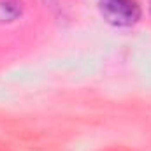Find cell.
I'll use <instances>...</instances> for the list:
<instances>
[{
    "instance_id": "obj_1",
    "label": "cell",
    "mask_w": 151,
    "mask_h": 151,
    "mask_svg": "<svg viewBox=\"0 0 151 151\" xmlns=\"http://www.w3.org/2000/svg\"><path fill=\"white\" fill-rule=\"evenodd\" d=\"M100 12L114 27H132L141 18L137 0H100Z\"/></svg>"
},
{
    "instance_id": "obj_2",
    "label": "cell",
    "mask_w": 151,
    "mask_h": 151,
    "mask_svg": "<svg viewBox=\"0 0 151 151\" xmlns=\"http://www.w3.org/2000/svg\"><path fill=\"white\" fill-rule=\"evenodd\" d=\"M23 12V5L18 0H2L0 2V23H11L18 19Z\"/></svg>"
},
{
    "instance_id": "obj_3",
    "label": "cell",
    "mask_w": 151,
    "mask_h": 151,
    "mask_svg": "<svg viewBox=\"0 0 151 151\" xmlns=\"http://www.w3.org/2000/svg\"><path fill=\"white\" fill-rule=\"evenodd\" d=\"M150 11H151V2H150Z\"/></svg>"
}]
</instances>
